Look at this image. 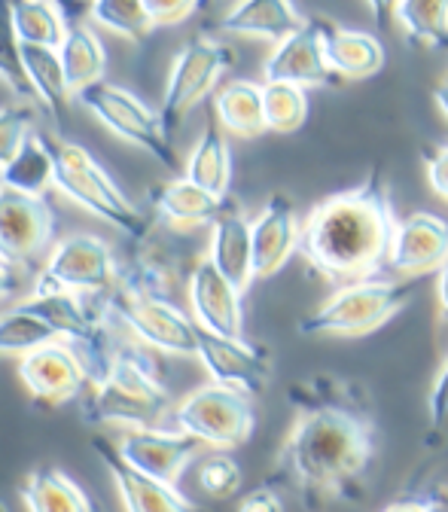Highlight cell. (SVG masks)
<instances>
[{
	"label": "cell",
	"instance_id": "1",
	"mask_svg": "<svg viewBox=\"0 0 448 512\" xmlns=\"http://www.w3.org/2000/svg\"><path fill=\"white\" fill-rule=\"evenodd\" d=\"M351 388V381L311 378L290 391L299 418L278 452V479L293 485L305 503L360 497L375 461V418Z\"/></svg>",
	"mask_w": 448,
	"mask_h": 512
},
{
	"label": "cell",
	"instance_id": "2",
	"mask_svg": "<svg viewBox=\"0 0 448 512\" xmlns=\"http://www.w3.org/2000/svg\"><path fill=\"white\" fill-rule=\"evenodd\" d=\"M397 223L388 183L372 171L354 189L311 208L302 220L299 256L330 281H366L388 266Z\"/></svg>",
	"mask_w": 448,
	"mask_h": 512
},
{
	"label": "cell",
	"instance_id": "3",
	"mask_svg": "<svg viewBox=\"0 0 448 512\" xmlns=\"http://www.w3.org/2000/svg\"><path fill=\"white\" fill-rule=\"evenodd\" d=\"M174 403L162 381L159 363L150 348L128 339L116 357L107 381L89 388L83 397V421L95 427L162 430L165 418H174Z\"/></svg>",
	"mask_w": 448,
	"mask_h": 512
},
{
	"label": "cell",
	"instance_id": "4",
	"mask_svg": "<svg viewBox=\"0 0 448 512\" xmlns=\"http://www.w3.org/2000/svg\"><path fill=\"white\" fill-rule=\"evenodd\" d=\"M52 153H55V189L61 196H68L74 205L116 226L128 241L144 235V229L153 220L125 196V189L83 144L52 141Z\"/></svg>",
	"mask_w": 448,
	"mask_h": 512
},
{
	"label": "cell",
	"instance_id": "5",
	"mask_svg": "<svg viewBox=\"0 0 448 512\" xmlns=\"http://www.w3.org/2000/svg\"><path fill=\"white\" fill-rule=\"evenodd\" d=\"M199 260H192V253L183 247L180 229L153 220L144 235L128 241L125 256H119L116 290L180 305L177 296H186L192 269L199 266Z\"/></svg>",
	"mask_w": 448,
	"mask_h": 512
},
{
	"label": "cell",
	"instance_id": "6",
	"mask_svg": "<svg viewBox=\"0 0 448 512\" xmlns=\"http://www.w3.org/2000/svg\"><path fill=\"white\" fill-rule=\"evenodd\" d=\"M409 287L391 278H366L342 284L320 302L302 324V336H366L384 327L409 302Z\"/></svg>",
	"mask_w": 448,
	"mask_h": 512
},
{
	"label": "cell",
	"instance_id": "7",
	"mask_svg": "<svg viewBox=\"0 0 448 512\" xmlns=\"http://www.w3.org/2000/svg\"><path fill=\"white\" fill-rule=\"evenodd\" d=\"M116 287L119 256L113 247L92 232H74L55 241L40 275L34 278L31 296L77 293L86 299H107Z\"/></svg>",
	"mask_w": 448,
	"mask_h": 512
},
{
	"label": "cell",
	"instance_id": "8",
	"mask_svg": "<svg viewBox=\"0 0 448 512\" xmlns=\"http://www.w3.org/2000/svg\"><path fill=\"white\" fill-rule=\"evenodd\" d=\"M232 64H235L232 46L208 34H196L180 46V52L171 61V74H168L162 110H159L168 138H174L180 122L214 92V86Z\"/></svg>",
	"mask_w": 448,
	"mask_h": 512
},
{
	"label": "cell",
	"instance_id": "9",
	"mask_svg": "<svg viewBox=\"0 0 448 512\" xmlns=\"http://www.w3.org/2000/svg\"><path fill=\"white\" fill-rule=\"evenodd\" d=\"M104 311L122 327V333L153 351L177 354V357H196L199 354V324L174 302L147 299L113 290L107 299H101Z\"/></svg>",
	"mask_w": 448,
	"mask_h": 512
},
{
	"label": "cell",
	"instance_id": "10",
	"mask_svg": "<svg viewBox=\"0 0 448 512\" xmlns=\"http://www.w3.org/2000/svg\"><path fill=\"white\" fill-rule=\"evenodd\" d=\"M77 101L101 125H107L116 138L144 150L147 156H153L168 171H177V153H174L171 138H168L165 125H162V116L150 104H144L135 92H128V89L104 80V83H95V86L83 89L77 95Z\"/></svg>",
	"mask_w": 448,
	"mask_h": 512
},
{
	"label": "cell",
	"instance_id": "11",
	"mask_svg": "<svg viewBox=\"0 0 448 512\" xmlns=\"http://www.w3.org/2000/svg\"><path fill=\"white\" fill-rule=\"evenodd\" d=\"M174 424L180 433L199 439L202 445L229 452V448H238L253 436L256 412L250 406V397L208 381L177 403Z\"/></svg>",
	"mask_w": 448,
	"mask_h": 512
},
{
	"label": "cell",
	"instance_id": "12",
	"mask_svg": "<svg viewBox=\"0 0 448 512\" xmlns=\"http://www.w3.org/2000/svg\"><path fill=\"white\" fill-rule=\"evenodd\" d=\"M55 247V208L49 199L25 196V192L0 186V263L40 275L43 256Z\"/></svg>",
	"mask_w": 448,
	"mask_h": 512
},
{
	"label": "cell",
	"instance_id": "13",
	"mask_svg": "<svg viewBox=\"0 0 448 512\" xmlns=\"http://www.w3.org/2000/svg\"><path fill=\"white\" fill-rule=\"evenodd\" d=\"M19 378L31 400L46 409L83 400L92 388L77 354L64 342H52L19 357Z\"/></svg>",
	"mask_w": 448,
	"mask_h": 512
},
{
	"label": "cell",
	"instance_id": "14",
	"mask_svg": "<svg viewBox=\"0 0 448 512\" xmlns=\"http://www.w3.org/2000/svg\"><path fill=\"white\" fill-rule=\"evenodd\" d=\"M202 366L208 369L211 381L220 388L238 391L244 397H256L266 391V384L272 378V357L266 348L241 339H226L205 333L199 336V354Z\"/></svg>",
	"mask_w": 448,
	"mask_h": 512
},
{
	"label": "cell",
	"instance_id": "15",
	"mask_svg": "<svg viewBox=\"0 0 448 512\" xmlns=\"http://www.w3.org/2000/svg\"><path fill=\"white\" fill-rule=\"evenodd\" d=\"M186 302L199 330L226 339L244 336V293L214 269L208 256H202L199 266L192 269Z\"/></svg>",
	"mask_w": 448,
	"mask_h": 512
},
{
	"label": "cell",
	"instance_id": "16",
	"mask_svg": "<svg viewBox=\"0 0 448 512\" xmlns=\"http://www.w3.org/2000/svg\"><path fill=\"white\" fill-rule=\"evenodd\" d=\"M92 445L116 485V494H119L125 512H205L189 497H183L174 485L135 470L119 455L116 442H110L107 436H95Z\"/></svg>",
	"mask_w": 448,
	"mask_h": 512
},
{
	"label": "cell",
	"instance_id": "17",
	"mask_svg": "<svg viewBox=\"0 0 448 512\" xmlns=\"http://www.w3.org/2000/svg\"><path fill=\"white\" fill-rule=\"evenodd\" d=\"M119 455L135 470L174 485L189 461H196L202 442L180 430H128L116 439Z\"/></svg>",
	"mask_w": 448,
	"mask_h": 512
},
{
	"label": "cell",
	"instance_id": "18",
	"mask_svg": "<svg viewBox=\"0 0 448 512\" xmlns=\"http://www.w3.org/2000/svg\"><path fill=\"white\" fill-rule=\"evenodd\" d=\"M324 25L327 19H308L296 34L281 40L263 61L266 83H293V86H324L330 83V64L324 52Z\"/></svg>",
	"mask_w": 448,
	"mask_h": 512
},
{
	"label": "cell",
	"instance_id": "19",
	"mask_svg": "<svg viewBox=\"0 0 448 512\" xmlns=\"http://www.w3.org/2000/svg\"><path fill=\"white\" fill-rule=\"evenodd\" d=\"M448 263V223L430 211H415L397 223L388 269L406 278L442 272Z\"/></svg>",
	"mask_w": 448,
	"mask_h": 512
},
{
	"label": "cell",
	"instance_id": "20",
	"mask_svg": "<svg viewBox=\"0 0 448 512\" xmlns=\"http://www.w3.org/2000/svg\"><path fill=\"white\" fill-rule=\"evenodd\" d=\"M250 229H253L256 278L278 275L293 260V253H299L302 223L296 217L293 202L284 196V192H275V196L263 205V211L250 220Z\"/></svg>",
	"mask_w": 448,
	"mask_h": 512
},
{
	"label": "cell",
	"instance_id": "21",
	"mask_svg": "<svg viewBox=\"0 0 448 512\" xmlns=\"http://www.w3.org/2000/svg\"><path fill=\"white\" fill-rule=\"evenodd\" d=\"M150 205L159 217V223L174 226V229H189V226H214L223 211L229 208V199H220L214 192L196 186L192 180L171 177L156 186H150Z\"/></svg>",
	"mask_w": 448,
	"mask_h": 512
},
{
	"label": "cell",
	"instance_id": "22",
	"mask_svg": "<svg viewBox=\"0 0 448 512\" xmlns=\"http://www.w3.org/2000/svg\"><path fill=\"white\" fill-rule=\"evenodd\" d=\"M208 260L214 269L232 281L241 293L256 281V266H253V229L250 220L229 202L223 217L211 226V244H208Z\"/></svg>",
	"mask_w": 448,
	"mask_h": 512
},
{
	"label": "cell",
	"instance_id": "23",
	"mask_svg": "<svg viewBox=\"0 0 448 512\" xmlns=\"http://www.w3.org/2000/svg\"><path fill=\"white\" fill-rule=\"evenodd\" d=\"M324 52L330 74L342 80H366L384 68V46L375 34L342 28L327 22L324 25Z\"/></svg>",
	"mask_w": 448,
	"mask_h": 512
},
{
	"label": "cell",
	"instance_id": "24",
	"mask_svg": "<svg viewBox=\"0 0 448 512\" xmlns=\"http://www.w3.org/2000/svg\"><path fill=\"white\" fill-rule=\"evenodd\" d=\"M22 55H25V68H28L40 110L49 116L55 132H64V125H68V116H71V104L77 98H74V89L68 83V74H64L58 49L22 46Z\"/></svg>",
	"mask_w": 448,
	"mask_h": 512
},
{
	"label": "cell",
	"instance_id": "25",
	"mask_svg": "<svg viewBox=\"0 0 448 512\" xmlns=\"http://www.w3.org/2000/svg\"><path fill=\"white\" fill-rule=\"evenodd\" d=\"M305 22L308 19L287 0H247V4H235L223 16V28L229 34L272 40L275 46L296 34Z\"/></svg>",
	"mask_w": 448,
	"mask_h": 512
},
{
	"label": "cell",
	"instance_id": "26",
	"mask_svg": "<svg viewBox=\"0 0 448 512\" xmlns=\"http://www.w3.org/2000/svg\"><path fill=\"white\" fill-rule=\"evenodd\" d=\"M183 177L192 180L196 186L214 192V196L226 199L229 183H232V150L226 141V128L211 116L205 132L199 135L196 147L189 150Z\"/></svg>",
	"mask_w": 448,
	"mask_h": 512
},
{
	"label": "cell",
	"instance_id": "27",
	"mask_svg": "<svg viewBox=\"0 0 448 512\" xmlns=\"http://www.w3.org/2000/svg\"><path fill=\"white\" fill-rule=\"evenodd\" d=\"M28 512H98L95 500L58 467H37L22 482Z\"/></svg>",
	"mask_w": 448,
	"mask_h": 512
},
{
	"label": "cell",
	"instance_id": "28",
	"mask_svg": "<svg viewBox=\"0 0 448 512\" xmlns=\"http://www.w3.org/2000/svg\"><path fill=\"white\" fill-rule=\"evenodd\" d=\"M214 113L226 132L238 138H256L269 132L266 128V107H263V86L250 80H229L214 95Z\"/></svg>",
	"mask_w": 448,
	"mask_h": 512
},
{
	"label": "cell",
	"instance_id": "29",
	"mask_svg": "<svg viewBox=\"0 0 448 512\" xmlns=\"http://www.w3.org/2000/svg\"><path fill=\"white\" fill-rule=\"evenodd\" d=\"M58 55H61V64H64V74H68V83L74 89V98L83 89H89L95 83H104L107 52H104V43L95 34L92 22H71L68 40L61 43Z\"/></svg>",
	"mask_w": 448,
	"mask_h": 512
},
{
	"label": "cell",
	"instance_id": "30",
	"mask_svg": "<svg viewBox=\"0 0 448 512\" xmlns=\"http://www.w3.org/2000/svg\"><path fill=\"white\" fill-rule=\"evenodd\" d=\"M0 186L25 192V196L43 199L46 189L55 186V153H52V138L46 135H31L22 153L0 171Z\"/></svg>",
	"mask_w": 448,
	"mask_h": 512
},
{
	"label": "cell",
	"instance_id": "31",
	"mask_svg": "<svg viewBox=\"0 0 448 512\" xmlns=\"http://www.w3.org/2000/svg\"><path fill=\"white\" fill-rule=\"evenodd\" d=\"M13 25L22 40V46H43V49H61L68 40L71 19L61 4H40V0H25L13 4Z\"/></svg>",
	"mask_w": 448,
	"mask_h": 512
},
{
	"label": "cell",
	"instance_id": "32",
	"mask_svg": "<svg viewBox=\"0 0 448 512\" xmlns=\"http://www.w3.org/2000/svg\"><path fill=\"white\" fill-rule=\"evenodd\" d=\"M52 342H58L55 330L28 302H19L16 308L0 314V354L25 357V354L37 351L43 345H52Z\"/></svg>",
	"mask_w": 448,
	"mask_h": 512
},
{
	"label": "cell",
	"instance_id": "33",
	"mask_svg": "<svg viewBox=\"0 0 448 512\" xmlns=\"http://www.w3.org/2000/svg\"><path fill=\"white\" fill-rule=\"evenodd\" d=\"M0 83H4L19 104L40 107L28 68H25V55H22V40L13 25V4H0Z\"/></svg>",
	"mask_w": 448,
	"mask_h": 512
},
{
	"label": "cell",
	"instance_id": "34",
	"mask_svg": "<svg viewBox=\"0 0 448 512\" xmlns=\"http://www.w3.org/2000/svg\"><path fill=\"white\" fill-rule=\"evenodd\" d=\"M89 22L113 31L116 37H125L128 43H144L156 28L150 22L147 4H135V0H98L86 10Z\"/></svg>",
	"mask_w": 448,
	"mask_h": 512
},
{
	"label": "cell",
	"instance_id": "35",
	"mask_svg": "<svg viewBox=\"0 0 448 512\" xmlns=\"http://www.w3.org/2000/svg\"><path fill=\"white\" fill-rule=\"evenodd\" d=\"M391 13L409 40L430 49L448 46V4H436V0L418 4V0H409V4H394Z\"/></svg>",
	"mask_w": 448,
	"mask_h": 512
},
{
	"label": "cell",
	"instance_id": "36",
	"mask_svg": "<svg viewBox=\"0 0 448 512\" xmlns=\"http://www.w3.org/2000/svg\"><path fill=\"white\" fill-rule=\"evenodd\" d=\"M263 107L266 128L278 135L299 132L308 119V95L302 86L293 83H263Z\"/></svg>",
	"mask_w": 448,
	"mask_h": 512
},
{
	"label": "cell",
	"instance_id": "37",
	"mask_svg": "<svg viewBox=\"0 0 448 512\" xmlns=\"http://www.w3.org/2000/svg\"><path fill=\"white\" fill-rule=\"evenodd\" d=\"M34 119H37V107L19 101L0 107V171L22 153V147L34 135Z\"/></svg>",
	"mask_w": 448,
	"mask_h": 512
},
{
	"label": "cell",
	"instance_id": "38",
	"mask_svg": "<svg viewBox=\"0 0 448 512\" xmlns=\"http://www.w3.org/2000/svg\"><path fill=\"white\" fill-rule=\"evenodd\" d=\"M199 488L214 500H229L241 491L244 473L229 452H211L199 461Z\"/></svg>",
	"mask_w": 448,
	"mask_h": 512
},
{
	"label": "cell",
	"instance_id": "39",
	"mask_svg": "<svg viewBox=\"0 0 448 512\" xmlns=\"http://www.w3.org/2000/svg\"><path fill=\"white\" fill-rule=\"evenodd\" d=\"M147 13H150L153 28H174L196 16L199 4H192V0H150Z\"/></svg>",
	"mask_w": 448,
	"mask_h": 512
},
{
	"label": "cell",
	"instance_id": "40",
	"mask_svg": "<svg viewBox=\"0 0 448 512\" xmlns=\"http://www.w3.org/2000/svg\"><path fill=\"white\" fill-rule=\"evenodd\" d=\"M427 412H430V430L433 436L448 433V360L442 363L433 388H430V400H427Z\"/></svg>",
	"mask_w": 448,
	"mask_h": 512
},
{
	"label": "cell",
	"instance_id": "41",
	"mask_svg": "<svg viewBox=\"0 0 448 512\" xmlns=\"http://www.w3.org/2000/svg\"><path fill=\"white\" fill-rule=\"evenodd\" d=\"M238 512H284V500L272 485H260L238 500Z\"/></svg>",
	"mask_w": 448,
	"mask_h": 512
},
{
	"label": "cell",
	"instance_id": "42",
	"mask_svg": "<svg viewBox=\"0 0 448 512\" xmlns=\"http://www.w3.org/2000/svg\"><path fill=\"white\" fill-rule=\"evenodd\" d=\"M427 180H430V186L439 192V196L448 202V144H442V147L427 153Z\"/></svg>",
	"mask_w": 448,
	"mask_h": 512
},
{
	"label": "cell",
	"instance_id": "43",
	"mask_svg": "<svg viewBox=\"0 0 448 512\" xmlns=\"http://www.w3.org/2000/svg\"><path fill=\"white\" fill-rule=\"evenodd\" d=\"M381 512H448V503L442 494H430V497H403L391 506H384Z\"/></svg>",
	"mask_w": 448,
	"mask_h": 512
},
{
	"label": "cell",
	"instance_id": "44",
	"mask_svg": "<svg viewBox=\"0 0 448 512\" xmlns=\"http://www.w3.org/2000/svg\"><path fill=\"white\" fill-rule=\"evenodd\" d=\"M19 287H22V272H16V269L0 263V299L19 293Z\"/></svg>",
	"mask_w": 448,
	"mask_h": 512
},
{
	"label": "cell",
	"instance_id": "45",
	"mask_svg": "<svg viewBox=\"0 0 448 512\" xmlns=\"http://www.w3.org/2000/svg\"><path fill=\"white\" fill-rule=\"evenodd\" d=\"M439 305H442V311L448 314V263H445L442 272H439Z\"/></svg>",
	"mask_w": 448,
	"mask_h": 512
},
{
	"label": "cell",
	"instance_id": "46",
	"mask_svg": "<svg viewBox=\"0 0 448 512\" xmlns=\"http://www.w3.org/2000/svg\"><path fill=\"white\" fill-rule=\"evenodd\" d=\"M433 98H436V107L448 116V80H445V83H439V86L433 89Z\"/></svg>",
	"mask_w": 448,
	"mask_h": 512
},
{
	"label": "cell",
	"instance_id": "47",
	"mask_svg": "<svg viewBox=\"0 0 448 512\" xmlns=\"http://www.w3.org/2000/svg\"><path fill=\"white\" fill-rule=\"evenodd\" d=\"M0 512H10V509H7V503H4V500H0Z\"/></svg>",
	"mask_w": 448,
	"mask_h": 512
}]
</instances>
